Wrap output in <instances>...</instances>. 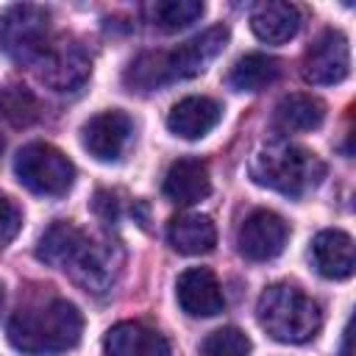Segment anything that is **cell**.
Listing matches in <instances>:
<instances>
[{
	"label": "cell",
	"mask_w": 356,
	"mask_h": 356,
	"mask_svg": "<svg viewBox=\"0 0 356 356\" xmlns=\"http://www.w3.org/2000/svg\"><path fill=\"white\" fill-rule=\"evenodd\" d=\"M33 72L47 89L67 95V92H78L89 81L92 58L78 39L53 36L42 50V56L33 61Z\"/></svg>",
	"instance_id": "cell-8"
},
{
	"label": "cell",
	"mask_w": 356,
	"mask_h": 356,
	"mask_svg": "<svg viewBox=\"0 0 356 356\" xmlns=\"http://www.w3.org/2000/svg\"><path fill=\"white\" fill-rule=\"evenodd\" d=\"M250 353V339L234 325L211 331L200 342V356H248Z\"/></svg>",
	"instance_id": "cell-23"
},
{
	"label": "cell",
	"mask_w": 356,
	"mask_h": 356,
	"mask_svg": "<svg viewBox=\"0 0 356 356\" xmlns=\"http://www.w3.org/2000/svg\"><path fill=\"white\" fill-rule=\"evenodd\" d=\"M325 120V103L314 95H286L278 100L273 122L284 134H303V131H317Z\"/></svg>",
	"instance_id": "cell-19"
},
{
	"label": "cell",
	"mask_w": 356,
	"mask_h": 356,
	"mask_svg": "<svg viewBox=\"0 0 356 356\" xmlns=\"http://www.w3.org/2000/svg\"><path fill=\"white\" fill-rule=\"evenodd\" d=\"M3 147H6V142H3V136H0V156H3Z\"/></svg>",
	"instance_id": "cell-26"
},
{
	"label": "cell",
	"mask_w": 356,
	"mask_h": 356,
	"mask_svg": "<svg viewBox=\"0 0 356 356\" xmlns=\"http://www.w3.org/2000/svg\"><path fill=\"white\" fill-rule=\"evenodd\" d=\"M250 28L253 33L267 44H284L300 31V11L292 3L284 0H267L253 6L250 11Z\"/></svg>",
	"instance_id": "cell-17"
},
{
	"label": "cell",
	"mask_w": 356,
	"mask_h": 356,
	"mask_svg": "<svg viewBox=\"0 0 356 356\" xmlns=\"http://www.w3.org/2000/svg\"><path fill=\"white\" fill-rule=\"evenodd\" d=\"M36 259L67 273L83 292L106 295L117 284L122 256L114 245L100 242L78 225L58 220L36 242Z\"/></svg>",
	"instance_id": "cell-1"
},
{
	"label": "cell",
	"mask_w": 356,
	"mask_h": 356,
	"mask_svg": "<svg viewBox=\"0 0 356 356\" xmlns=\"http://www.w3.org/2000/svg\"><path fill=\"white\" fill-rule=\"evenodd\" d=\"M284 67L275 56H267V53H248L242 56L231 72H228V86L236 89V92H259L270 83H275L281 78Z\"/></svg>",
	"instance_id": "cell-20"
},
{
	"label": "cell",
	"mask_w": 356,
	"mask_h": 356,
	"mask_svg": "<svg viewBox=\"0 0 356 356\" xmlns=\"http://www.w3.org/2000/svg\"><path fill=\"white\" fill-rule=\"evenodd\" d=\"M164 197L178 203V206H192L209 197L211 192V178L209 167L203 159H178L170 164L164 175Z\"/></svg>",
	"instance_id": "cell-16"
},
{
	"label": "cell",
	"mask_w": 356,
	"mask_h": 356,
	"mask_svg": "<svg viewBox=\"0 0 356 356\" xmlns=\"http://www.w3.org/2000/svg\"><path fill=\"white\" fill-rule=\"evenodd\" d=\"M39 100L36 95L22 83H6L0 89V114L14 128H28L39 120Z\"/></svg>",
	"instance_id": "cell-22"
},
{
	"label": "cell",
	"mask_w": 356,
	"mask_h": 356,
	"mask_svg": "<svg viewBox=\"0 0 356 356\" xmlns=\"http://www.w3.org/2000/svg\"><path fill=\"white\" fill-rule=\"evenodd\" d=\"M167 242L184 256H203L217 245V228L206 214H175L167 222Z\"/></svg>",
	"instance_id": "cell-18"
},
{
	"label": "cell",
	"mask_w": 356,
	"mask_h": 356,
	"mask_svg": "<svg viewBox=\"0 0 356 356\" xmlns=\"http://www.w3.org/2000/svg\"><path fill=\"white\" fill-rule=\"evenodd\" d=\"M248 172L259 186H267L286 197H303L325 178V164L317 153L300 145L267 142L250 156Z\"/></svg>",
	"instance_id": "cell-4"
},
{
	"label": "cell",
	"mask_w": 356,
	"mask_h": 356,
	"mask_svg": "<svg viewBox=\"0 0 356 356\" xmlns=\"http://www.w3.org/2000/svg\"><path fill=\"white\" fill-rule=\"evenodd\" d=\"M286 236L289 225L284 222V217L270 209H256L242 220L236 231V250L248 261H270L284 250Z\"/></svg>",
	"instance_id": "cell-9"
},
{
	"label": "cell",
	"mask_w": 356,
	"mask_h": 356,
	"mask_svg": "<svg viewBox=\"0 0 356 356\" xmlns=\"http://www.w3.org/2000/svg\"><path fill=\"white\" fill-rule=\"evenodd\" d=\"M0 306H3V284H0Z\"/></svg>",
	"instance_id": "cell-27"
},
{
	"label": "cell",
	"mask_w": 356,
	"mask_h": 356,
	"mask_svg": "<svg viewBox=\"0 0 356 356\" xmlns=\"http://www.w3.org/2000/svg\"><path fill=\"white\" fill-rule=\"evenodd\" d=\"M228 36L231 33L225 25H214V28L175 44L172 50L142 53L128 64L122 81L131 92H153L167 83L195 78L225 50Z\"/></svg>",
	"instance_id": "cell-2"
},
{
	"label": "cell",
	"mask_w": 356,
	"mask_h": 356,
	"mask_svg": "<svg viewBox=\"0 0 356 356\" xmlns=\"http://www.w3.org/2000/svg\"><path fill=\"white\" fill-rule=\"evenodd\" d=\"M203 11H206V6L200 0H153V3L142 6L145 19L164 33L189 28L192 22H197L203 17Z\"/></svg>",
	"instance_id": "cell-21"
},
{
	"label": "cell",
	"mask_w": 356,
	"mask_h": 356,
	"mask_svg": "<svg viewBox=\"0 0 356 356\" xmlns=\"http://www.w3.org/2000/svg\"><path fill=\"white\" fill-rule=\"evenodd\" d=\"M103 350L106 356H172L170 342L156 328L134 320L111 325L103 337Z\"/></svg>",
	"instance_id": "cell-13"
},
{
	"label": "cell",
	"mask_w": 356,
	"mask_h": 356,
	"mask_svg": "<svg viewBox=\"0 0 356 356\" xmlns=\"http://www.w3.org/2000/svg\"><path fill=\"white\" fill-rule=\"evenodd\" d=\"M50 33V11L33 3L8 6L0 14V47L19 64H31L42 56Z\"/></svg>",
	"instance_id": "cell-7"
},
{
	"label": "cell",
	"mask_w": 356,
	"mask_h": 356,
	"mask_svg": "<svg viewBox=\"0 0 356 356\" xmlns=\"http://www.w3.org/2000/svg\"><path fill=\"white\" fill-rule=\"evenodd\" d=\"M175 298L178 306L189 317H214L222 312L225 298L220 289V281L206 267H189L175 281Z\"/></svg>",
	"instance_id": "cell-12"
},
{
	"label": "cell",
	"mask_w": 356,
	"mask_h": 356,
	"mask_svg": "<svg viewBox=\"0 0 356 356\" xmlns=\"http://www.w3.org/2000/svg\"><path fill=\"white\" fill-rule=\"evenodd\" d=\"M259 325L275 339L286 345H300L317 337L323 325V312L314 298H309L300 286L278 281L270 284L256 303Z\"/></svg>",
	"instance_id": "cell-5"
},
{
	"label": "cell",
	"mask_w": 356,
	"mask_h": 356,
	"mask_svg": "<svg viewBox=\"0 0 356 356\" xmlns=\"http://www.w3.org/2000/svg\"><path fill=\"white\" fill-rule=\"evenodd\" d=\"M342 356H350V325L345 328V339H342Z\"/></svg>",
	"instance_id": "cell-25"
},
{
	"label": "cell",
	"mask_w": 356,
	"mask_h": 356,
	"mask_svg": "<svg viewBox=\"0 0 356 356\" xmlns=\"http://www.w3.org/2000/svg\"><path fill=\"white\" fill-rule=\"evenodd\" d=\"M14 172L25 189L44 197H61L72 189L75 167L72 161L47 142L25 145L14 159Z\"/></svg>",
	"instance_id": "cell-6"
},
{
	"label": "cell",
	"mask_w": 356,
	"mask_h": 356,
	"mask_svg": "<svg viewBox=\"0 0 356 356\" xmlns=\"http://www.w3.org/2000/svg\"><path fill=\"white\" fill-rule=\"evenodd\" d=\"M350 72V47L345 33L325 31L303 56V78L314 86L342 83Z\"/></svg>",
	"instance_id": "cell-11"
},
{
	"label": "cell",
	"mask_w": 356,
	"mask_h": 356,
	"mask_svg": "<svg viewBox=\"0 0 356 356\" xmlns=\"http://www.w3.org/2000/svg\"><path fill=\"white\" fill-rule=\"evenodd\" d=\"M83 317L75 303L50 298L22 306L8 320V342L25 356H58L81 342Z\"/></svg>",
	"instance_id": "cell-3"
},
{
	"label": "cell",
	"mask_w": 356,
	"mask_h": 356,
	"mask_svg": "<svg viewBox=\"0 0 356 356\" xmlns=\"http://www.w3.org/2000/svg\"><path fill=\"white\" fill-rule=\"evenodd\" d=\"M22 228V211L19 206L0 192V248H6Z\"/></svg>",
	"instance_id": "cell-24"
},
{
	"label": "cell",
	"mask_w": 356,
	"mask_h": 356,
	"mask_svg": "<svg viewBox=\"0 0 356 356\" xmlns=\"http://www.w3.org/2000/svg\"><path fill=\"white\" fill-rule=\"evenodd\" d=\"M312 261L323 278L342 281L353 275L356 267V253H353V239L350 234L339 228H325L312 239Z\"/></svg>",
	"instance_id": "cell-14"
},
{
	"label": "cell",
	"mask_w": 356,
	"mask_h": 356,
	"mask_svg": "<svg viewBox=\"0 0 356 356\" xmlns=\"http://www.w3.org/2000/svg\"><path fill=\"white\" fill-rule=\"evenodd\" d=\"M134 136V122L125 111L108 108L89 117L81 128V145L97 161H120Z\"/></svg>",
	"instance_id": "cell-10"
},
{
	"label": "cell",
	"mask_w": 356,
	"mask_h": 356,
	"mask_svg": "<svg viewBox=\"0 0 356 356\" xmlns=\"http://www.w3.org/2000/svg\"><path fill=\"white\" fill-rule=\"evenodd\" d=\"M222 117V106L206 95H189L178 100L167 114V128L184 139L206 136Z\"/></svg>",
	"instance_id": "cell-15"
}]
</instances>
